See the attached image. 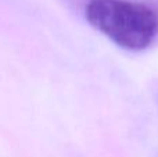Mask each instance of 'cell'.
<instances>
[{
    "instance_id": "1",
    "label": "cell",
    "mask_w": 158,
    "mask_h": 157,
    "mask_svg": "<svg viewBox=\"0 0 158 157\" xmlns=\"http://www.w3.org/2000/svg\"><path fill=\"white\" fill-rule=\"evenodd\" d=\"M85 18L112 43L131 52L153 45L158 35V13L135 0H89Z\"/></svg>"
}]
</instances>
